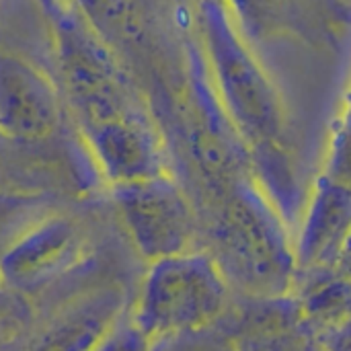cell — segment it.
Masks as SVG:
<instances>
[{"label": "cell", "mask_w": 351, "mask_h": 351, "mask_svg": "<svg viewBox=\"0 0 351 351\" xmlns=\"http://www.w3.org/2000/svg\"><path fill=\"white\" fill-rule=\"evenodd\" d=\"M327 351H351V317L329 329L323 337Z\"/></svg>", "instance_id": "obj_8"}, {"label": "cell", "mask_w": 351, "mask_h": 351, "mask_svg": "<svg viewBox=\"0 0 351 351\" xmlns=\"http://www.w3.org/2000/svg\"><path fill=\"white\" fill-rule=\"evenodd\" d=\"M78 16L103 39L111 43H134L142 35V25L134 0H70Z\"/></svg>", "instance_id": "obj_7"}, {"label": "cell", "mask_w": 351, "mask_h": 351, "mask_svg": "<svg viewBox=\"0 0 351 351\" xmlns=\"http://www.w3.org/2000/svg\"><path fill=\"white\" fill-rule=\"evenodd\" d=\"M123 218L146 255H179L187 241V214L175 191L156 177L115 187Z\"/></svg>", "instance_id": "obj_4"}, {"label": "cell", "mask_w": 351, "mask_h": 351, "mask_svg": "<svg viewBox=\"0 0 351 351\" xmlns=\"http://www.w3.org/2000/svg\"><path fill=\"white\" fill-rule=\"evenodd\" d=\"M103 175L117 187L156 177V152L144 121L121 113L82 130Z\"/></svg>", "instance_id": "obj_5"}, {"label": "cell", "mask_w": 351, "mask_h": 351, "mask_svg": "<svg viewBox=\"0 0 351 351\" xmlns=\"http://www.w3.org/2000/svg\"><path fill=\"white\" fill-rule=\"evenodd\" d=\"M226 302V286L204 257L158 259L144 294V323L150 331H191L214 323Z\"/></svg>", "instance_id": "obj_2"}, {"label": "cell", "mask_w": 351, "mask_h": 351, "mask_svg": "<svg viewBox=\"0 0 351 351\" xmlns=\"http://www.w3.org/2000/svg\"><path fill=\"white\" fill-rule=\"evenodd\" d=\"M56 21L60 82L82 130L134 111L105 41L78 14L64 10Z\"/></svg>", "instance_id": "obj_1"}, {"label": "cell", "mask_w": 351, "mask_h": 351, "mask_svg": "<svg viewBox=\"0 0 351 351\" xmlns=\"http://www.w3.org/2000/svg\"><path fill=\"white\" fill-rule=\"evenodd\" d=\"M74 245V230L64 220H51L35 228L4 259L12 278H31L60 263Z\"/></svg>", "instance_id": "obj_6"}, {"label": "cell", "mask_w": 351, "mask_h": 351, "mask_svg": "<svg viewBox=\"0 0 351 351\" xmlns=\"http://www.w3.org/2000/svg\"><path fill=\"white\" fill-rule=\"evenodd\" d=\"M60 93L29 60L0 49V134L16 142H39L62 117Z\"/></svg>", "instance_id": "obj_3"}, {"label": "cell", "mask_w": 351, "mask_h": 351, "mask_svg": "<svg viewBox=\"0 0 351 351\" xmlns=\"http://www.w3.org/2000/svg\"><path fill=\"white\" fill-rule=\"evenodd\" d=\"M47 6H49V10L53 12V14H60V12H64L66 8H62V4H60V0H43Z\"/></svg>", "instance_id": "obj_9"}]
</instances>
